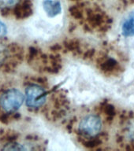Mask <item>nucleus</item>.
I'll return each instance as SVG.
<instances>
[{
  "label": "nucleus",
  "instance_id": "obj_10",
  "mask_svg": "<svg viewBox=\"0 0 134 151\" xmlns=\"http://www.w3.org/2000/svg\"><path fill=\"white\" fill-rule=\"evenodd\" d=\"M101 109L102 111L104 112V114L106 115L107 120H108V119L111 120L113 119L114 116H115V109H114V107L112 105H111V104L104 103L102 105Z\"/></svg>",
  "mask_w": 134,
  "mask_h": 151
},
{
  "label": "nucleus",
  "instance_id": "obj_6",
  "mask_svg": "<svg viewBox=\"0 0 134 151\" xmlns=\"http://www.w3.org/2000/svg\"><path fill=\"white\" fill-rule=\"evenodd\" d=\"M99 69L106 74H111L114 73V71L118 69L119 65L117 61L113 58H104L99 59L97 61Z\"/></svg>",
  "mask_w": 134,
  "mask_h": 151
},
{
  "label": "nucleus",
  "instance_id": "obj_1",
  "mask_svg": "<svg viewBox=\"0 0 134 151\" xmlns=\"http://www.w3.org/2000/svg\"><path fill=\"white\" fill-rule=\"evenodd\" d=\"M23 94L17 89H9L5 91L0 97V105L7 113L17 110L23 104Z\"/></svg>",
  "mask_w": 134,
  "mask_h": 151
},
{
  "label": "nucleus",
  "instance_id": "obj_15",
  "mask_svg": "<svg viewBox=\"0 0 134 151\" xmlns=\"http://www.w3.org/2000/svg\"><path fill=\"white\" fill-rule=\"evenodd\" d=\"M19 2V0H0V6L4 7H11Z\"/></svg>",
  "mask_w": 134,
  "mask_h": 151
},
{
  "label": "nucleus",
  "instance_id": "obj_4",
  "mask_svg": "<svg viewBox=\"0 0 134 151\" xmlns=\"http://www.w3.org/2000/svg\"><path fill=\"white\" fill-rule=\"evenodd\" d=\"M87 21L90 27L100 28L105 24H110L108 21L110 19L101 11L88 9L87 12Z\"/></svg>",
  "mask_w": 134,
  "mask_h": 151
},
{
  "label": "nucleus",
  "instance_id": "obj_8",
  "mask_svg": "<svg viewBox=\"0 0 134 151\" xmlns=\"http://www.w3.org/2000/svg\"><path fill=\"white\" fill-rule=\"evenodd\" d=\"M122 32L125 37H131L134 35V12L129 14L122 27Z\"/></svg>",
  "mask_w": 134,
  "mask_h": 151
},
{
  "label": "nucleus",
  "instance_id": "obj_17",
  "mask_svg": "<svg viewBox=\"0 0 134 151\" xmlns=\"http://www.w3.org/2000/svg\"><path fill=\"white\" fill-rule=\"evenodd\" d=\"M95 55V50L91 49V50H88L86 51L83 54V58L85 59H91Z\"/></svg>",
  "mask_w": 134,
  "mask_h": 151
},
{
  "label": "nucleus",
  "instance_id": "obj_12",
  "mask_svg": "<svg viewBox=\"0 0 134 151\" xmlns=\"http://www.w3.org/2000/svg\"><path fill=\"white\" fill-rule=\"evenodd\" d=\"M69 11H70V14H71V16L77 19V20H81L84 17L82 8L78 5H74V6H72L71 7H70Z\"/></svg>",
  "mask_w": 134,
  "mask_h": 151
},
{
  "label": "nucleus",
  "instance_id": "obj_11",
  "mask_svg": "<svg viewBox=\"0 0 134 151\" xmlns=\"http://www.w3.org/2000/svg\"><path fill=\"white\" fill-rule=\"evenodd\" d=\"M64 47L69 51L76 53L80 50V42L77 40H70L64 42Z\"/></svg>",
  "mask_w": 134,
  "mask_h": 151
},
{
  "label": "nucleus",
  "instance_id": "obj_5",
  "mask_svg": "<svg viewBox=\"0 0 134 151\" xmlns=\"http://www.w3.org/2000/svg\"><path fill=\"white\" fill-rule=\"evenodd\" d=\"M33 3L30 0H24L17 5L14 9V14L17 19H25L33 14Z\"/></svg>",
  "mask_w": 134,
  "mask_h": 151
},
{
  "label": "nucleus",
  "instance_id": "obj_16",
  "mask_svg": "<svg viewBox=\"0 0 134 151\" xmlns=\"http://www.w3.org/2000/svg\"><path fill=\"white\" fill-rule=\"evenodd\" d=\"M10 116L7 113H0V121L2 124H8L10 121Z\"/></svg>",
  "mask_w": 134,
  "mask_h": 151
},
{
  "label": "nucleus",
  "instance_id": "obj_21",
  "mask_svg": "<svg viewBox=\"0 0 134 151\" xmlns=\"http://www.w3.org/2000/svg\"><path fill=\"white\" fill-rule=\"evenodd\" d=\"M72 1H78V0H72Z\"/></svg>",
  "mask_w": 134,
  "mask_h": 151
},
{
  "label": "nucleus",
  "instance_id": "obj_19",
  "mask_svg": "<svg viewBox=\"0 0 134 151\" xmlns=\"http://www.w3.org/2000/svg\"><path fill=\"white\" fill-rule=\"evenodd\" d=\"M51 49L52 50V51L56 52V51H59V50H60L62 49V47L59 44H55V45H54V46H53V47H52Z\"/></svg>",
  "mask_w": 134,
  "mask_h": 151
},
{
  "label": "nucleus",
  "instance_id": "obj_2",
  "mask_svg": "<svg viewBox=\"0 0 134 151\" xmlns=\"http://www.w3.org/2000/svg\"><path fill=\"white\" fill-rule=\"evenodd\" d=\"M26 104L30 108H39L45 103L47 92L38 85H29L25 91Z\"/></svg>",
  "mask_w": 134,
  "mask_h": 151
},
{
  "label": "nucleus",
  "instance_id": "obj_3",
  "mask_svg": "<svg viewBox=\"0 0 134 151\" xmlns=\"http://www.w3.org/2000/svg\"><path fill=\"white\" fill-rule=\"evenodd\" d=\"M101 120L96 115L85 116L79 124V132L85 136H96L101 131Z\"/></svg>",
  "mask_w": 134,
  "mask_h": 151
},
{
  "label": "nucleus",
  "instance_id": "obj_18",
  "mask_svg": "<svg viewBox=\"0 0 134 151\" xmlns=\"http://www.w3.org/2000/svg\"><path fill=\"white\" fill-rule=\"evenodd\" d=\"M7 28L5 25V24H3L2 22L0 21V37L2 36H4L6 34H7Z\"/></svg>",
  "mask_w": 134,
  "mask_h": 151
},
{
  "label": "nucleus",
  "instance_id": "obj_14",
  "mask_svg": "<svg viewBox=\"0 0 134 151\" xmlns=\"http://www.w3.org/2000/svg\"><path fill=\"white\" fill-rule=\"evenodd\" d=\"M37 57H40V50L38 49H36L35 47H30L29 50H28V62H32V61H33Z\"/></svg>",
  "mask_w": 134,
  "mask_h": 151
},
{
  "label": "nucleus",
  "instance_id": "obj_13",
  "mask_svg": "<svg viewBox=\"0 0 134 151\" xmlns=\"http://www.w3.org/2000/svg\"><path fill=\"white\" fill-rule=\"evenodd\" d=\"M2 150H26L27 148L25 147L23 145L15 142L14 141L9 142L5 144V146H3Z\"/></svg>",
  "mask_w": 134,
  "mask_h": 151
},
{
  "label": "nucleus",
  "instance_id": "obj_9",
  "mask_svg": "<svg viewBox=\"0 0 134 151\" xmlns=\"http://www.w3.org/2000/svg\"><path fill=\"white\" fill-rule=\"evenodd\" d=\"M103 143V140L101 139L100 136H95L92 137L91 139L88 140H85L82 142V144L86 147V148L89 149H94L97 146H100Z\"/></svg>",
  "mask_w": 134,
  "mask_h": 151
},
{
  "label": "nucleus",
  "instance_id": "obj_20",
  "mask_svg": "<svg viewBox=\"0 0 134 151\" xmlns=\"http://www.w3.org/2000/svg\"><path fill=\"white\" fill-rule=\"evenodd\" d=\"M4 52H5L4 47H2V46L0 45V58H1L2 56H3V54H4Z\"/></svg>",
  "mask_w": 134,
  "mask_h": 151
},
{
  "label": "nucleus",
  "instance_id": "obj_7",
  "mask_svg": "<svg viewBox=\"0 0 134 151\" xmlns=\"http://www.w3.org/2000/svg\"><path fill=\"white\" fill-rule=\"evenodd\" d=\"M43 6L45 13L49 17H54L59 15L62 11L61 3L59 1L45 0L43 2Z\"/></svg>",
  "mask_w": 134,
  "mask_h": 151
}]
</instances>
